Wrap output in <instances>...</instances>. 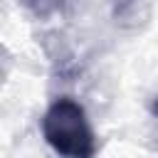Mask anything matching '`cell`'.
<instances>
[{
	"instance_id": "cell-1",
	"label": "cell",
	"mask_w": 158,
	"mask_h": 158,
	"mask_svg": "<svg viewBox=\"0 0 158 158\" xmlns=\"http://www.w3.org/2000/svg\"><path fill=\"white\" fill-rule=\"evenodd\" d=\"M44 141L62 156H91L94 153V131L89 118L74 99H57L42 118Z\"/></svg>"
}]
</instances>
